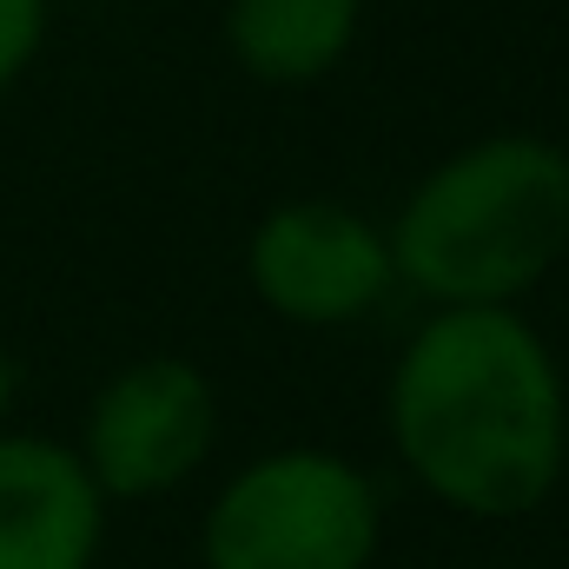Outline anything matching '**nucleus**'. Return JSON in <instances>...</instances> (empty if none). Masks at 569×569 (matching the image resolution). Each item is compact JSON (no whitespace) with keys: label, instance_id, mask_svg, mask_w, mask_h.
Masks as SVG:
<instances>
[{"label":"nucleus","instance_id":"f257e3e1","mask_svg":"<svg viewBox=\"0 0 569 569\" xmlns=\"http://www.w3.org/2000/svg\"><path fill=\"white\" fill-rule=\"evenodd\" d=\"M398 470L470 523L537 517L569 470V378L517 305H430L385 378Z\"/></svg>","mask_w":569,"mask_h":569},{"label":"nucleus","instance_id":"f03ea898","mask_svg":"<svg viewBox=\"0 0 569 569\" xmlns=\"http://www.w3.org/2000/svg\"><path fill=\"white\" fill-rule=\"evenodd\" d=\"M385 239L425 305H523L569 259V146L523 127L463 140L398 199Z\"/></svg>","mask_w":569,"mask_h":569},{"label":"nucleus","instance_id":"7ed1b4c3","mask_svg":"<svg viewBox=\"0 0 569 569\" xmlns=\"http://www.w3.org/2000/svg\"><path fill=\"white\" fill-rule=\"evenodd\" d=\"M378 550L385 490L331 443L246 457L199 517V569H371Z\"/></svg>","mask_w":569,"mask_h":569},{"label":"nucleus","instance_id":"20e7f679","mask_svg":"<svg viewBox=\"0 0 569 569\" xmlns=\"http://www.w3.org/2000/svg\"><path fill=\"white\" fill-rule=\"evenodd\" d=\"M107 503H159L219 450V391L192 358L152 351L100 378L73 437Z\"/></svg>","mask_w":569,"mask_h":569},{"label":"nucleus","instance_id":"39448f33","mask_svg":"<svg viewBox=\"0 0 569 569\" xmlns=\"http://www.w3.org/2000/svg\"><path fill=\"white\" fill-rule=\"evenodd\" d=\"M246 284L279 325L345 331L385 311L398 266L371 212L345 199H279L246 232Z\"/></svg>","mask_w":569,"mask_h":569},{"label":"nucleus","instance_id":"423d86ee","mask_svg":"<svg viewBox=\"0 0 569 569\" xmlns=\"http://www.w3.org/2000/svg\"><path fill=\"white\" fill-rule=\"evenodd\" d=\"M107 497L73 437L0 430V569H93L107 550Z\"/></svg>","mask_w":569,"mask_h":569},{"label":"nucleus","instance_id":"0eeeda50","mask_svg":"<svg viewBox=\"0 0 569 569\" xmlns=\"http://www.w3.org/2000/svg\"><path fill=\"white\" fill-rule=\"evenodd\" d=\"M365 0H226V53L259 87H318L358 47Z\"/></svg>","mask_w":569,"mask_h":569},{"label":"nucleus","instance_id":"6e6552de","mask_svg":"<svg viewBox=\"0 0 569 569\" xmlns=\"http://www.w3.org/2000/svg\"><path fill=\"white\" fill-rule=\"evenodd\" d=\"M47 27H53V0H0V93H13L33 73Z\"/></svg>","mask_w":569,"mask_h":569},{"label":"nucleus","instance_id":"1a4fd4ad","mask_svg":"<svg viewBox=\"0 0 569 569\" xmlns=\"http://www.w3.org/2000/svg\"><path fill=\"white\" fill-rule=\"evenodd\" d=\"M20 385H27V378H20V358H13V351H0V430L13 425V405H20Z\"/></svg>","mask_w":569,"mask_h":569}]
</instances>
